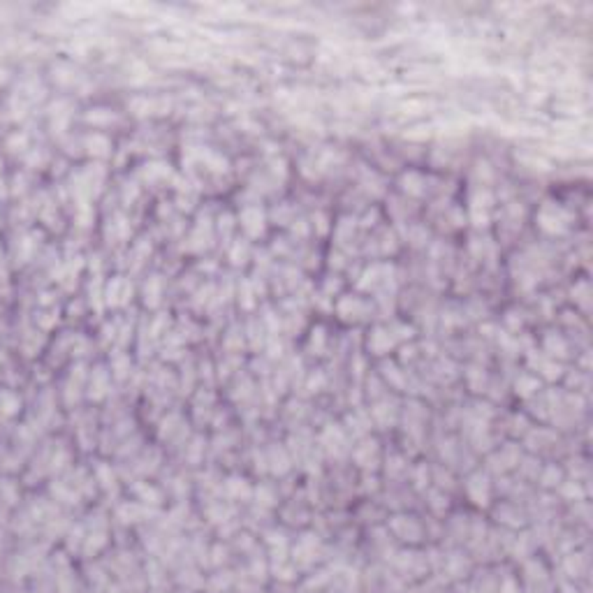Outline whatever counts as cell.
Returning <instances> with one entry per match:
<instances>
[{"instance_id":"1","label":"cell","mask_w":593,"mask_h":593,"mask_svg":"<svg viewBox=\"0 0 593 593\" xmlns=\"http://www.w3.org/2000/svg\"><path fill=\"white\" fill-rule=\"evenodd\" d=\"M540 227H543L545 232L550 234H557V232H564L568 227V216L564 214L561 209H554V207H545L540 211Z\"/></svg>"}]
</instances>
